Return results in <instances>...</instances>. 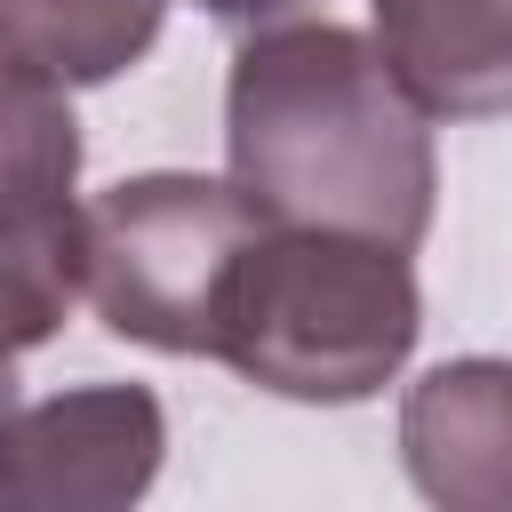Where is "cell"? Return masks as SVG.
I'll return each instance as SVG.
<instances>
[{"label": "cell", "mask_w": 512, "mask_h": 512, "mask_svg": "<svg viewBox=\"0 0 512 512\" xmlns=\"http://www.w3.org/2000/svg\"><path fill=\"white\" fill-rule=\"evenodd\" d=\"M400 464L424 504L512 512V360L464 352L424 368L400 400Z\"/></svg>", "instance_id": "6"}, {"label": "cell", "mask_w": 512, "mask_h": 512, "mask_svg": "<svg viewBox=\"0 0 512 512\" xmlns=\"http://www.w3.org/2000/svg\"><path fill=\"white\" fill-rule=\"evenodd\" d=\"M416 328L424 296L408 248L320 224H256L216 288L208 360L272 400L352 408L408 368Z\"/></svg>", "instance_id": "2"}, {"label": "cell", "mask_w": 512, "mask_h": 512, "mask_svg": "<svg viewBox=\"0 0 512 512\" xmlns=\"http://www.w3.org/2000/svg\"><path fill=\"white\" fill-rule=\"evenodd\" d=\"M216 24H280V16H296L304 0H200Z\"/></svg>", "instance_id": "9"}, {"label": "cell", "mask_w": 512, "mask_h": 512, "mask_svg": "<svg viewBox=\"0 0 512 512\" xmlns=\"http://www.w3.org/2000/svg\"><path fill=\"white\" fill-rule=\"evenodd\" d=\"M16 352H0V480H8V432H16Z\"/></svg>", "instance_id": "10"}, {"label": "cell", "mask_w": 512, "mask_h": 512, "mask_svg": "<svg viewBox=\"0 0 512 512\" xmlns=\"http://www.w3.org/2000/svg\"><path fill=\"white\" fill-rule=\"evenodd\" d=\"M168 0H0V64L56 88H104L160 40Z\"/></svg>", "instance_id": "8"}, {"label": "cell", "mask_w": 512, "mask_h": 512, "mask_svg": "<svg viewBox=\"0 0 512 512\" xmlns=\"http://www.w3.org/2000/svg\"><path fill=\"white\" fill-rule=\"evenodd\" d=\"M168 416L144 384H72L16 408L0 504L32 512H112L160 480Z\"/></svg>", "instance_id": "5"}, {"label": "cell", "mask_w": 512, "mask_h": 512, "mask_svg": "<svg viewBox=\"0 0 512 512\" xmlns=\"http://www.w3.org/2000/svg\"><path fill=\"white\" fill-rule=\"evenodd\" d=\"M376 48L432 120L512 112V0H368Z\"/></svg>", "instance_id": "7"}, {"label": "cell", "mask_w": 512, "mask_h": 512, "mask_svg": "<svg viewBox=\"0 0 512 512\" xmlns=\"http://www.w3.org/2000/svg\"><path fill=\"white\" fill-rule=\"evenodd\" d=\"M224 176L264 224L416 248L432 232V112L352 24H256L224 72Z\"/></svg>", "instance_id": "1"}, {"label": "cell", "mask_w": 512, "mask_h": 512, "mask_svg": "<svg viewBox=\"0 0 512 512\" xmlns=\"http://www.w3.org/2000/svg\"><path fill=\"white\" fill-rule=\"evenodd\" d=\"M264 216L232 176L152 168L88 200V304L112 336L176 360H208L216 288Z\"/></svg>", "instance_id": "3"}, {"label": "cell", "mask_w": 512, "mask_h": 512, "mask_svg": "<svg viewBox=\"0 0 512 512\" xmlns=\"http://www.w3.org/2000/svg\"><path fill=\"white\" fill-rule=\"evenodd\" d=\"M88 288L80 120L56 80L0 64V352H32Z\"/></svg>", "instance_id": "4"}]
</instances>
